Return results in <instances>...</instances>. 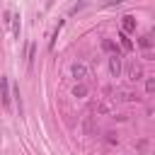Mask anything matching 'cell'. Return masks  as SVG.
<instances>
[{"label":"cell","instance_id":"obj_14","mask_svg":"<svg viewBox=\"0 0 155 155\" xmlns=\"http://www.w3.org/2000/svg\"><path fill=\"white\" fill-rule=\"evenodd\" d=\"M119 2H121V0H107V2H104V5H107V7H109V5H119Z\"/></svg>","mask_w":155,"mask_h":155},{"label":"cell","instance_id":"obj_13","mask_svg":"<svg viewBox=\"0 0 155 155\" xmlns=\"http://www.w3.org/2000/svg\"><path fill=\"white\" fill-rule=\"evenodd\" d=\"M107 140H109V143H119V138H116L114 133H107Z\"/></svg>","mask_w":155,"mask_h":155},{"label":"cell","instance_id":"obj_9","mask_svg":"<svg viewBox=\"0 0 155 155\" xmlns=\"http://www.w3.org/2000/svg\"><path fill=\"white\" fill-rule=\"evenodd\" d=\"M10 24H12V34H15V36H19V27H22V24H19V15H12Z\"/></svg>","mask_w":155,"mask_h":155},{"label":"cell","instance_id":"obj_4","mask_svg":"<svg viewBox=\"0 0 155 155\" xmlns=\"http://www.w3.org/2000/svg\"><path fill=\"white\" fill-rule=\"evenodd\" d=\"M119 58L121 56H109V70H111L114 78H119V73H121V61Z\"/></svg>","mask_w":155,"mask_h":155},{"label":"cell","instance_id":"obj_1","mask_svg":"<svg viewBox=\"0 0 155 155\" xmlns=\"http://www.w3.org/2000/svg\"><path fill=\"white\" fill-rule=\"evenodd\" d=\"M0 102L5 109H10V102H12V92H10V80L2 75L0 78Z\"/></svg>","mask_w":155,"mask_h":155},{"label":"cell","instance_id":"obj_3","mask_svg":"<svg viewBox=\"0 0 155 155\" xmlns=\"http://www.w3.org/2000/svg\"><path fill=\"white\" fill-rule=\"evenodd\" d=\"M102 48H104L109 56H121V53H119V46H116L111 39H102Z\"/></svg>","mask_w":155,"mask_h":155},{"label":"cell","instance_id":"obj_2","mask_svg":"<svg viewBox=\"0 0 155 155\" xmlns=\"http://www.w3.org/2000/svg\"><path fill=\"white\" fill-rule=\"evenodd\" d=\"M70 73H73L75 80H82V78L87 75V65H85V63H73V65H70Z\"/></svg>","mask_w":155,"mask_h":155},{"label":"cell","instance_id":"obj_5","mask_svg":"<svg viewBox=\"0 0 155 155\" xmlns=\"http://www.w3.org/2000/svg\"><path fill=\"white\" fill-rule=\"evenodd\" d=\"M121 24H124V29H121V31H126V34H131V31H136V19H133L131 15H126V17H121Z\"/></svg>","mask_w":155,"mask_h":155},{"label":"cell","instance_id":"obj_6","mask_svg":"<svg viewBox=\"0 0 155 155\" xmlns=\"http://www.w3.org/2000/svg\"><path fill=\"white\" fill-rule=\"evenodd\" d=\"M116 39H119V44H121V48H124V51H133V41L128 39V34H126V31H119V36H116Z\"/></svg>","mask_w":155,"mask_h":155},{"label":"cell","instance_id":"obj_8","mask_svg":"<svg viewBox=\"0 0 155 155\" xmlns=\"http://www.w3.org/2000/svg\"><path fill=\"white\" fill-rule=\"evenodd\" d=\"M85 94H87V85L78 82V85L73 87V97H85Z\"/></svg>","mask_w":155,"mask_h":155},{"label":"cell","instance_id":"obj_11","mask_svg":"<svg viewBox=\"0 0 155 155\" xmlns=\"http://www.w3.org/2000/svg\"><path fill=\"white\" fill-rule=\"evenodd\" d=\"M138 44H140V48H150V46H153V36H150V34H143V36L138 39Z\"/></svg>","mask_w":155,"mask_h":155},{"label":"cell","instance_id":"obj_7","mask_svg":"<svg viewBox=\"0 0 155 155\" xmlns=\"http://www.w3.org/2000/svg\"><path fill=\"white\" fill-rule=\"evenodd\" d=\"M34 58H36V44H29V53H27V65L29 68L34 65Z\"/></svg>","mask_w":155,"mask_h":155},{"label":"cell","instance_id":"obj_12","mask_svg":"<svg viewBox=\"0 0 155 155\" xmlns=\"http://www.w3.org/2000/svg\"><path fill=\"white\" fill-rule=\"evenodd\" d=\"M145 92H148V94H153V92H155V80H153V78H148V80H145Z\"/></svg>","mask_w":155,"mask_h":155},{"label":"cell","instance_id":"obj_10","mask_svg":"<svg viewBox=\"0 0 155 155\" xmlns=\"http://www.w3.org/2000/svg\"><path fill=\"white\" fill-rule=\"evenodd\" d=\"M63 29V19H58V24H56V29H53V39L48 41V48H53L56 46V39H58V31Z\"/></svg>","mask_w":155,"mask_h":155}]
</instances>
